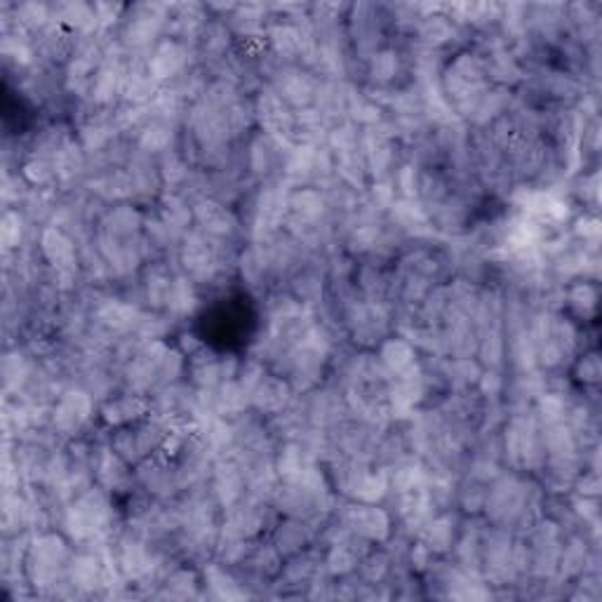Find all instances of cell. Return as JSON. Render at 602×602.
<instances>
[{
    "instance_id": "54",
    "label": "cell",
    "mask_w": 602,
    "mask_h": 602,
    "mask_svg": "<svg viewBox=\"0 0 602 602\" xmlns=\"http://www.w3.org/2000/svg\"><path fill=\"white\" fill-rule=\"evenodd\" d=\"M574 487H577L579 497L598 499V494H600V473L595 471V468H593V471L584 473V476H581V473H579V478L574 480Z\"/></svg>"
},
{
    "instance_id": "27",
    "label": "cell",
    "mask_w": 602,
    "mask_h": 602,
    "mask_svg": "<svg viewBox=\"0 0 602 602\" xmlns=\"http://www.w3.org/2000/svg\"><path fill=\"white\" fill-rule=\"evenodd\" d=\"M149 414H151V400L130 391H127L125 396L106 400L102 407L104 424H109L113 428L132 426L137 424V421H142L144 417H149Z\"/></svg>"
},
{
    "instance_id": "51",
    "label": "cell",
    "mask_w": 602,
    "mask_h": 602,
    "mask_svg": "<svg viewBox=\"0 0 602 602\" xmlns=\"http://www.w3.org/2000/svg\"><path fill=\"white\" fill-rule=\"evenodd\" d=\"M600 219L598 217H591V214H584V217H579L577 222H574V238L579 240V245L584 247H593L598 245L600 240Z\"/></svg>"
},
{
    "instance_id": "23",
    "label": "cell",
    "mask_w": 602,
    "mask_h": 602,
    "mask_svg": "<svg viewBox=\"0 0 602 602\" xmlns=\"http://www.w3.org/2000/svg\"><path fill=\"white\" fill-rule=\"evenodd\" d=\"M231 38L233 33L229 24H226L224 19L212 17L210 22L200 29L198 36L193 38V55L205 59V62H224L231 50Z\"/></svg>"
},
{
    "instance_id": "8",
    "label": "cell",
    "mask_w": 602,
    "mask_h": 602,
    "mask_svg": "<svg viewBox=\"0 0 602 602\" xmlns=\"http://www.w3.org/2000/svg\"><path fill=\"white\" fill-rule=\"evenodd\" d=\"M113 555H116L120 577L135 581V584L151 579L160 570V565H163V560H160V555L151 546L149 539L137 537V534L127 530L120 534L116 546H113Z\"/></svg>"
},
{
    "instance_id": "6",
    "label": "cell",
    "mask_w": 602,
    "mask_h": 602,
    "mask_svg": "<svg viewBox=\"0 0 602 602\" xmlns=\"http://www.w3.org/2000/svg\"><path fill=\"white\" fill-rule=\"evenodd\" d=\"M222 240L205 236L203 231L189 229L179 240L177 254L184 276H189L196 285H210L222 276L226 269Z\"/></svg>"
},
{
    "instance_id": "3",
    "label": "cell",
    "mask_w": 602,
    "mask_h": 602,
    "mask_svg": "<svg viewBox=\"0 0 602 602\" xmlns=\"http://www.w3.org/2000/svg\"><path fill=\"white\" fill-rule=\"evenodd\" d=\"M71 553L66 541L59 534L43 532L29 541L24 551V572L29 584L36 588L64 586L66 570H69Z\"/></svg>"
},
{
    "instance_id": "45",
    "label": "cell",
    "mask_w": 602,
    "mask_h": 602,
    "mask_svg": "<svg viewBox=\"0 0 602 602\" xmlns=\"http://www.w3.org/2000/svg\"><path fill=\"white\" fill-rule=\"evenodd\" d=\"M563 299H567V304H570V309L577 313V316L588 318V316H593L595 309H598L600 292H598V287H595L593 283H588V280H579V283L567 287Z\"/></svg>"
},
{
    "instance_id": "16",
    "label": "cell",
    "mask_w": 602,
    "mask_h": 602,
    "mask_svg": "<svg viewBox=\"0 0 602 602\" xmlns=\"http://www.w3.org/2000/svg\"><path fill=\"white\" fill-rule=\"evenodd\" d=\"M252 102H254V116H257V123L266 135L290 142L292 127H294V111L283 102V99H280L278 92L269 85V88L259 90V95L254 97Z\"/></svg>"
},
{
    "instance_id": "30",
    "label": "cell",
    "mask_w": 602,
    "mask_h": 602,
    "mask_svg": "<svg viewBox=\"0 0 602 602\" xmlns=\"http://www.w3.org/2000/svg\"><path fill=\"white\" fill-rule=\"evenodd\" d=\"M459 537V518L452 513H436L428 523L421 527L419 541L431 548L436 555L452 551Z\"/></svg>"
},
{
    "instance_id": "9",
    "label": "cell",
    "mask_w": 602,
    "mask_h": 602,
    "mask_svg": "<svg viewBox=\"0 0 602 602\" xmlns=\"http://www.w3.org/2000/svg\"><path fill=\"white\" fill-rule=\"evenodd\" d=\"M391 311L386 304H379V301H353L349 309L344 311V325L353 341L360 346H374L381 344L386 337H389L391 330Z\"/></svg>"
},
{
    "instance_id": "10",
    "label": "cell",
    "mask_w": 602,
    "mask_h": 602,
    "mask_svg": "<svg viewBox=\"0 0 602 602\" xmlns=\"http://www.w3.org/2000/svg\"><path fill=\"white\" fill-rule=\"evenodd\" d=\"M271 88L294 111L311 109L316 102L320 76L299 64H280L271 71Z\"/></svg>"
},
{
    "instance_id": "42",
    "label": "cell",
    "mask_w": 602,
    "mask_h": 602,
    "mask_svg": "<svg viewBox=\"0 0 602 602\" xmlns=\"http://www.w3.org/2000/svg\"><path fill=\"white\" fill-rule=\"evenodd\" d=\"M205 586L210 588V593L219 600H238L245 598V591L240 588L238 579L226 570L222 563H212L205 567Z\"/></svg>"
},
{
    "instance_id": "39",
    "label": "cell",
    "mask_w": 602,
    "mask_h": 602,
    "mask_svg": "<svg viewBox=\"0 0 602 602\" xmlns=\"http://www.w3.org/2000/svg\"><path fill=\"white\" fill-rule=\"evenodd\" d=\"M200 297H198V285L193 283L189 276L184 273H177L175 285H172L170 299H167V309L165 313L170 318H189L193 316V311L198 309Z\"/></svg>"
},
{
    "instance_id": "53",
    "label": "cell",
    "mask_w": 602,
    "mask_h": 602,
    "mask_svg": "<svg viewBox=\"0 0 602 602\" xmlns=\"http://www.w3.org/2000/svg\"><path fill=\"white\" fill-rule=\"evenodd\" d=\"M476 389H478L480 396L494 400V398H499L501 391L506 389V381L499 374V370H483V374H480V379L476 384Z\"/></svg>"
},
{
    "instance_id": "7",
    "label": "cell",
    "mask_w": 602,
    "mask_h": 602,
    "mask_svg": "<svg viewBox=\"0 0 602 602\" xmlns=\"http://www.w3.org/2000/svg\"><path fill=\"white\" fill-rule=\"evenodd\" d=\"M95 414V396L83 386H69L52 403L50 428L62 438H76Z\"/></svg>"
},
{
    "instance_id": "41",
    "label": "cell",
    "mask_w": 602,
    "mask_h": 602,
    "mask_svg": "<svg viewBox=\"0 0 602 602\" xmlns=\"http://www.w3.org/2000/svg\"><path fill=\"white\" fill-rule=\"evenodd\" d=\"M476 356H478V363L483 365L485 370H501V365L506 363V334H504V330L480 332Z\"/></svg>"
},
{
    "instance_id": "13",
    "label": "cell",
    "mask_w": 602,
    "mask_h": 602,
    "mask_svg": "<svg viewBox=\"0 0 602 602\" xmlns=\"http://www.w3.org/2000/svg\"><path fill=\"white\" fill-rule=\"evenodd\" d=\"M135 476L142 490L158 501H170L177 492H182L175 461L163 457L160 452L139 461L135 466Z\"/></svg>"
},
{
    "instance_id": "33",
    "label": "cell",
    "mask_w": 602,
    "mask_h": 602,
    "mask_svg": "<svg viewBox=\"0 0 602 602\" xmlns=\"http://www.w3.org/2000/svg\"><path fill=\"white\" fill-rule=\"evenodd\" d=\"M172 144H175V125L156 118H151L135 137V151L149 158L165 156L167 151H172Z\"/></svg>"
},
{
    "instance_id": "19",
    "label": "cell",
    "mask_w": 602,
    "mask_h": 602,
    "mask_svg": "<svg viewBox=\"0 0 602 602\" xmlns=\"http://www.w3.org/2000/svg\"><path fill=\"white\" fill-rule=\"evenodd\" d=\"M294 144L285 142V139H276L266 132H259L257 137L250 139L247 144V170L252 177H271L278 170L280 160H285L287 151Z\"/></svg>"
},
{
    "instance_id": "28",
    "label": "cell",
    "mask_w": 602,
    "mask_h": 602,
    "mask_svg": "<svg viewBox=\"0 0 602 602\" xmlns=\"http://www.w3.org/2000/svg\"><path fill=\"white\" fill-rule=\"evenodd\" d=\"M414 31H417L419 36V45L433 50H443L445 45H450L459 38L461 26L454 24L452 19L445 15L443 8H440L438 12H428V15L421 17Z\"/></svg>"
},
{
    "instance_id": "44",
    "label": "cell",
    "mask_w": 602,
    "mask_h": 602,
    "mask_svg": "<svg viewBox=\"0 0 602 602\" xmlns=\"http://www.w3.org/2000/svg\"><path fill=\"white\" fill-rule=\"evenodd\" d=\"M22 177L26 184L33 186V189H48L52 182H57L55 158L31 153V158L24 160L22 165Z\"/></svg>"
},
{
    "instance_id": "43",
    "label": "cell",
    "mask_w": 602,
    "mask_h": 602,
    "mask_svg": "<svg viewBox=\"0 0 602 602\" xmlns=\"http://www.w3.org/2000/svg\"><path fill=\"white\" fill-rule=\"evenodd\" d=\"M33 377V367L22 351H10L3 358L5 393H22Z\"/></svg>"
},
{
    "instance_id": "48",
    "label": "cell",
    "mask_w": 602,
    "mask_h": 602,
    "mask_svg": "<svg viewBox=\"0 0 602 602\" xmlns=\"http://www.w3.org/2000/svg\"><path fill=\"white\" fill-rule=\"evenodd\" d=\"M391 567H393V560L386 551H367L358 563L360 577H363L365 584H370V586H377L386 577H389Z\"/></svg>"
},
{
    "instance_id": "29",
    "label": "cell",
    "mask_w": 602,
    "mask_h": 602,
    "mask_svg": "<svg viewBox=\"0 0 602 602\" xmlns=\"http://www.w3.org/2000/svg\"><path fill=\"white\" fill-rule=\"evenodd\" d=\"M212 400H214V414L229 421L245 417V414L252 410L250 391H247L238 379L224 381L219 389H214Z\"/></svg>"
},
{
    "instance_id": "38",
    "label": "cell",
    "mask_w": 602,
    "mask_h": 602,
    "mask_svg": "<svg viewBox=\"0 0 602 602\" xmlns=\"http://www.w3.org/2000/svg\"><path fill=\"white\" fill-rule=\"evenodd\" d=\"M88 153L80 146L76 139H71L62 151L55 156V167H57V182L59 184H73L88 172Z\"/></svg>"
},
{
    "instance_id": "4",
    "label": "cell",
    "mask_w": 602,
    "mask_h": 602,
    "mask_svg": "<svg viewBox=\"0 0 602 602\" xmlns=\"http://www.w3.org/2000/svg\"><path fill=\"white\" fill-rule=\"evenodd\" d=\"M501 457L513 471H539L546 461L544 445H541L539 424L532 412H518L506 421L501 436Z\"/></svg>"
},
{
    "instance_id": "35",
    "label": "cell",
    "mask_w": 602,
    "mask_h": 602,
    "mask_svg": "<svg viewBox=\"0 0 602 602\" xmlns=\"http://www.w3.org/2000/svg\"><path fill=\"white\" fill-rule=\"evenodd\" d=\"M403 71V55L396 48H381L370 62H367V76H370L372 90L391 88Z\"/></svg>"
},
{
    "instance_id": "5",
    "label": "cell",
    "mask_w": 602,
    "mask_h": 602,
    "mask_svg": "<svg viewBox=\"0 0 602 602\" xmlns=\"http://www.w3.org/2000/svg\"><path fill=\"white\" fill-rule=\"evenodd\" d=\"M170 5L165 3H137L127 8L123 22H120L118 43L130 55H149L165 36Z\"/></svg>"
},
{
    "instance_id": "26",
    "label": "cell",
    "mask_w": 602,
    "mask_h": 602,
    "mask_svg": "<svg viewBox=\"0 0 602 602\" xmlns=\"http://www.w3.org/2000/svg\"><path fill=\"white\" fill-rule=\"evenodd\" d=\"M177 273L163 262H149L142 271V297L151 311L165 313Z\"/></svg>"
},
{
    "instance_id": "1",
    "label": "cell",
    "mask_w": 602,
    "mask_h": 602,
    "mask_svg": "<svg viewBox=\"0 0 602 602\" xmlns=\"http://www.w3.org/2000/svg\"><path fill=\"white\" fill-rule=\"evenodd\" d=\"M440 92L457 113V118H473L478 104L490 92L492 83L487 78L485 59L478 52H459L450 64L440 71Z\"/></svg>"
},
{
    "instance_id": "40",
    "label": "cell",
    "mask_w": 602,
    "mask_h": 602,
    "mask_svg": "<svg viewBox=\"0 0 602 602\" xmlns=\"http://www.w3.org/2000/svg\"><path fill=\"white\" fill-rule=\"evenodd\" d=\"M158 172H160V182H163V186H167V193H175L179 186H186L193 177L189 158H186L184 153H179L177 149L167 151L165 156H160Z\"/></svg>"
},
{
    "instance_id": "22",
    "label": "cell",
    "mask_w": 602,
    "mask_h": 602,
    "mask_svg": "<svg viewBox=\"0 0 602 602\" xmlns=\"http://www.w3.org/2000/svg\"><path fill=\"white\" fill-rule=\"evenodd\" d=\"M207 8L200 3H179L170 5V17H167L165 36L182 40V43H193V38L198 36L200 29L210 22Z\"/></svg>"
},
{
    "instance_id": "47",
    "label": "cell",
    "mask_w": 602,
    "mask_h": 602,
    "mask_svg": "<svg viewBox=\"0 0 602 602\" xmlns=\"http://www.w3.org/2000/svg\"><path fill=\"white\" fill-rule=\"evenodd\" d=\"M26 236V219L24 212L19 210H5L3 219H0V245L5 252H15L22 247Z\"/></svg>"
},
{
    "instance_id": "36",
    "label": "cell",
    "mask_w": 602,
    "mask_h": 602,
    "mask_svg": "<svg viewBox=\"0 0 602 602\" xmlns=\"http://www.w3.org/2000/svg\"><path fill=\"white\" fill-rule=\"evenodd\" d=\"M156 214L160 222L175 233L177 238H182L193 222L191 205L186 203L184 196H179V193H163L158 200Z\"/></svg>"
},
{
    "instance_id": "37",
    "label": "cell",
    "mask_w": 602,
    "mask_h": 602,
    "mask_svg": "<svg viewBox=\"0 0 602 602\" xmlns=\"http://www.w3.org/2000/svg\"><path fill=\"white\" fill-rule=\"evenodd\" d=\"M55 22L64 24L66 29L78 33V36H90V33L99 31L95 5L90 3H57Z\"/></svg>"
},
{
    "instance_id": "55",
    "label": "cell",
    "mask_w": 602,
    "mask_h": 602,
    "mask_svg": "<svg viewBox=\"0 0 602 602\" xmlns=\"http://www.w3.org/2000/svg\"><path fill=\"white\" fill-rule=\"evenodd\" d=\"M433 553L431 548H428L424 541H417V544H414L412 548H410V565H412V570H417V572H426L428 567L433 565Z\"/></svg>"
},
{
    "instance_id": "21",
    "label": "cell",
    "mask_w": 602,
    "mask_h": 602,
    "mask_svg": "<svg viewBox=\"0 0 602 602\" xmlns=\"http://www.w3.org/2000/svg\"><path fill=\"white\" fill-rule=\"evenodd\" d=\"M144 214L137 210L135 205L130 203H120L109 207L102 214L97 224V233H104V236L116 238V240H130L137 238L144 233Z\"/></svg>"
},
{
    "instance_id": "18",
    "label": "cell",
    "mask_w": 602,
    "mask_h": 602,
    "mask_svg": "<svg viewBox=\"0 0 602 602\" xmlns=\"http://www.w3.org/2000/svg\"><path fill=\"white\" fill-rule=\"evenodd\" d=\"M142 318L137 304L118 297L99 299L92 309V323H97L109 334H132Z\"/></svg>"
},
{
    "instance_id": "34",
    "label": "cell",
    "mask_w": 602,
    "mask_h": 602,
    "mask_svg": "<svg viewBox=\"0 0 602 602\" xmlns=\"http://www.w3.org/2000/svg\"><path fill=\"white\" fill-rule=\"evenodd\" d=\"M290 214L301 219H311V222H327V219H332L323 189H311V186H299V189L290 191Z\"/></svg>"
},
{
    "instance_id": "52",
    "label": "cell",
    "mask_w": 602,
    "mask_h": 602,
    "mask_svg": "<svg viewBox=\"0 0 602 602\" xmlns=\"http://www.w3.org/2000/svg\"><path fill=\"white\" fill-rule=\"evenodd\" d=\"M92 5H95L99 31H109L111 26L123 22L127 12V5H120V3H92Z\"/></svg>"
},
{
    "instance_id": "25",
    "label": "cell",
    "mask_w": 602,
    "mask_h": 602,
    "mask_svg": "<svg viewBox=\"0 0 602 602\" xmlns=\"http://www.w3.org/2000/svg\"><path fill=\"white\" fill-rule=\"evenodd\" d=\"M316 527H313V520H301V518H285L283 523L276 525L273 530V541L271 544L278 548V553L283 558H290V555H297L301 551H306L313 541H316Z\"/></svg>"
},
{
    "instance_id": "56",
    "label": "cell",
    "mask_w": 602,
    "mask_h": 602,
    "mask_svg": "<svg viewBox=\"0 0 602 602\" xmlns=\"http://www.w3.org/2000/svg\"><path fill=\"white\" fill-rule=\"evenodd\" d=\"M581 198L591 200V203H598V193H600V175L598 172H593L591 177L581 179Z\"/></svg>"
},
{
    "instance_id": "31",
    "label": "cell",
    "mask_w": 602,
    "mask_h": 602,
    "mask_svg": "<svg viewBox=\"0 0 602 602\" xmlns=\"http://www.w3.org/2000/svg\"><path fill=\"white\" fill-rule=\"evenodd\" d=\"M292 283V297L301 301L306 309H316L318 304H323V292H325V276L318 266L301 264L297 271L290 276Z\"/></svg>"
},
{
    "instance_id": "20",
    "label": "cell",
    "mask_w": 602,
    "mask_h": 602,
    "mask_svg": "<svg viewBox=\"0 0 602 602\" xmlns=\"http://www.w3.org/2000/svg\"><path fill=\"white\" fill-rule=\"evenodd\" d=\"M252 410L259 414H266V417H276L285 410L287 405L292 403L294 393L292 384L287 381L283 374L276 372H266L262 379H259V384L252 389Z\"/></svg>"
},
{
    "instance_id": "14",
    "label": "cell",
    "mask_w": 602,
    "mask_h": 602,
    "mask_svg": "<svg viewBox=\"0 0 602 602\" xmlns=\"http://www.w3.org/2000/svg\"><path fill=\"white\" fill-rule=\"evenodd\" d=\"M191 210H193V222L198 224L196 229L203 231L205 236L222 240V243H229L233 236H238L240 233V219L226 203H219V200L203 196L193 200Z\"/></svg>"
},
{
    "instance_id": "46",
    "label": "cell",
    "mask_w": 602,
    "mask_h": 602,
    "mask_svg": "<svg viewBox=\"0 0 602 602\" xmlns=\"http://www.w3.org/2000/svg\"><path fill=\"white\" fill-rule=\"evenodd\" d=\"M586 563H588V551H586L584 537H572L563 548H560L558 574L560 577H577V574H584Z\"/></svg>"
},
{
    "instance_id": "24",
    "label": "cell",
    "mask_w": 602,
    "mask_h": 602,
    "mask_svg": "<svg viewBox=\"0 0 602 602\" xmlns=\"http://www.w3.org/2000/svg\"><path fill=\"white\" fill-rule=\"evenodd\" d=\"M266 45L278 64H299L301 29L299 22H273L266 26Z\"/></svg>"
},
{
    "instance_id": "11",
    "label": "cell",
    "mask_w": 602,
    "mask_h": 602,
    "mask_svg": "<svg viewBox=\"0 0 602 602\" xmlns=\"http://www.w3.org/2000/svg\"><path fill=\"white\" fill-rule=\"evenodd\" d=\"M337 520L349 527L356 537L365 539L367 544H386L393 532L391 513L379 508L377 504L351 501L344 511L337 513Z\"/></svg>"
},
{
    "instance_id": "50",
    "label": "cell",
    "mask_w": 602,
    "mask_h": 602,
    "mask_svg": "<svg viewBox=\"0 0 602 602\" xmlns=\"http://www.w3.org/2000/svg\"><path fill=\"white\" fill-rule=\"evenodd\" d=\"M574 370H577V379L584 381L586 386L600 384L602 363H600V356L595 351L584 353V356L577 360V365H574Z\"/></svg>"
},
{
    "instance_id": "32",
    "label": "cell",
    "mask_w": 602,
    "mask_h": 602,
    "mask_svg": "<svg viewBox=\"0 0 602 602\" xmlns=\"http://www.w3.org/2000/svg\"><path fill=\"white\" fill-rule=\"evenodd\" d=\"M384 370L389 372V377H398L407 370H412L414 365L419 363L417 360V349H414L412 341H407L405 337H386L379 344V356Z\"/></svg>"
},
{
    "instance_id": "12",
    "label": "cell",
    "mask_w": 602,
    "mask_h": 602,
    "mask_svg": "<svg viewBox=\"0 0 602 602\" xmlns=\"http://www.w3.org/2000/svg\"><path fill=\"white\" fill-rule=\"evenodd\" d=\"M193 57L196 55H193V48L189 43H182V40L175 38H163L156 48L146 55V69H149L158 85L175 83L182 73L191 69Z\"/></svg>"
},
{
    "instance_id": "17",
    "label": "cell",
    "mask_w": 602,
    "mask_h": 602,
    "mask_svg": "<svg viewBox=\"0 0 602 602\" xmlns=\"http://www.w3.org/2000/svg\"><path fill=\"white\" fill-rule=\"evenodd\" d=\"M38 250L43 254L45 264H48L55 273L78 271L80 257H78L76 240H73V236H69L64 229H59L57 224H45L43 229H40Z\"/></svg>"
},
{
    "instance_id": "15",
    "label": "cell",
    "mask_w": 602,
    "mask_h": 602,
    "mask_svg": "<svg viewBox=\"0 0 602 602\" xmlns=\"http://www.w3.org/2000/svg\"><path fill=\"white\" fill-rule=\"evenodd\" d=\"M92 471H95L97 485L109 494H125L137 483L135 471L113 452L111 445H99L92 450Z\"/></svg>"
},
{
    "instance_id": "2",
    "label": "cell",
    "mask_w": 602,
    "mask_h": 602,
    "mask_svg": "<svg viewBox=\"0 0 602 602\" xmlns=\"http://www.w3.org/2000/svg\"><path fill=\"white\" fill-rule=\"evenodd\" d=\"M62 525L66 537L80 546H92L97 541H106L113 525L111 494L102 487H88L64 506Z\"/></svg>"
},
{
    "instance_id": "49",
    "label": "cell",
    "mask_w": 602,
    "mask_h": 602,
    "mask_svg": "<svg viewBox=\"0 0 602 602\" xmlns=\"http://www.w3.org/2000/svg\"><path fill=\"white\" fill-rule=\"evenodd\" d=\"M165 586L172 598H193L198 593V577L191 570H177L165 579Z\"/></svg>"
}]
</instances>
